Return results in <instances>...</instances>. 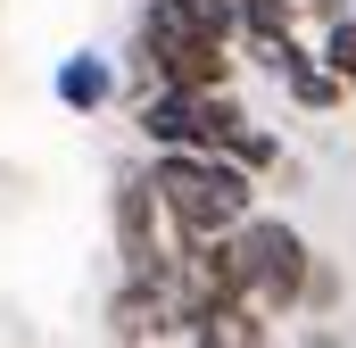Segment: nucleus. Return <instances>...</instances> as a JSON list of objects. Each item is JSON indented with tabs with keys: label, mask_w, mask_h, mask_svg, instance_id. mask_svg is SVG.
<instances>
[{
	"label": "nucleus",
	"mask_w": 356,
	"mask_h": 348,
	"mask_svg": "<svg viewBox=\"0 0 356 348\" xmlns=\"http://www.w3.org/2000/svg\"><path fill=\"white\" fill-rule=\"evenodd\" d=\"M158 191H166V216H175L182 241L199 232H241L249 224V166L224 150H166L158 158Z\"/></svg>",
	"instance_id": "1"
},
{
	"label": "nucleus",
	"mask_w": 356,
	"mask_h": 348,
	"mask_svg": "<svg viewBox=\"0 0 356 348\" xmlns=\"http://www.w3.org/2000/svg\"><path fill=\"white\" fill-rule=\"evenodd\" d=\"M141 67H149V84H182V91H224V75H232L224 33H207L199 17H182L175 0L141 8Z\"/></svg>",
	"instance_id": "2"
},
{
	"label": "nucleus",
	"mask_w": 356,
	"mask_h": 348,
	"mask_svg": "<svg viewBox=\"0 0 356 348\" xmlns=\"http://www.w3.org/2000/svg\"><path fill=\"white\" fill-rule=\"evenodd\" d=\"M232 249H241V274H249V299L266 307V315H282V307H298L307 299V241L290 232V224H241L232 232Z\"/></svg>",
	"instance_id": "3"
},
{
	"label": "nucleus",
	"mask_w": 356,
	"mask_h": 348,
	"mask_svg": "<svg viewBox=\"0 0 356 348\" xmlns=\"http://www.w3.org/2000/svg\"><path fill=\"white\" fill-rule=\"evenodd\" d=\"M158 207H166V191H158V174H116V258L124 274H166V249H158Z\"/></svg>",
	"instance_id": "4"
},
{
	"label": "nucleus",
	"mask_w": 356,
	"mask_h": 348,
	"mask_svg": "<svg viewBox=\"0 0 356 348\" xmlns=\"http://www.w3.org/2000/svg\"><path fill=\"white\" fill-rule=\"evenodd\" d=\"M257 58H266L273 75L290 84V100H298V108H332V100L348 91V84H340V67H332V58L315 67V58H307V50L290 42V33H282V42H257Z\"/></svg>",
	"instance_id": "5"
},
{
	"label": "nucleus",
	"mask_w": 356,
	"mask_h": 348,
	"mask_svg": "<svg viewBox=\"0 0 356 348\" xmlns=\"http://www.w3.org/2000/svg\"><path fill=\"white\" fill-rule=\"evenodd\" d=\"M108 91H116V67H108V58H91V50L58 58V100H67V108H99Z\"/></svg>",
	"instance_id": "6"
},
{
	"label": "nucleus",
	"mask_w": 356,
	"mask_h": 348,
	"mask_svg": "<svg viewBox=\"0 0 356 348\" xmlns=\"http://www.w3.org/2000/svg\"><path fill=\"white\" fill-rule=\"evenodd\" d=\"M241 17H249V33H257V42H282V33H290V17H298V0H241Z\"/></svg>",
	"instance_id": "7"
},
{
	"label": "nucleus",
	"mask_w": 356,
	"mask_h": 348,
	"mask_svg": "<svg viewBox=\"0 0 356 348\" xmlns=\"http://www.w3.org/2000/svg\"><path fill=\"white\" fill-rule=\"evenodd\" d=\"M323 58H332V67H340V84L356 91V17H340V25L323 33Z\"/></svg>",
	"instance_id": "8"
},
{
	"label": "nucleus",
	"mask_w": 356,
	"mask_h": 348,
	"mask_svg": "<svg viewBox=\"0 0 356 348\" xmlns=\"http://www.w3.org/2000/svg\"><path fill=\"white\" fill-rule=\"evenodd\" d=\"M315 8H323V17H332V25H340V17H348V0H315Z\"/></svg>",
	"instance_id": "9"
}]
</instances>
